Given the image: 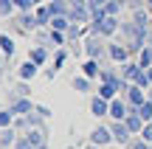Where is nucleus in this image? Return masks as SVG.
<instances>
[{
  "label": "nucleus",
  "mask_w": 152,
  "mask_h": 149,
  "mask_svg": "<svg viewBox=\"0 0 152 149\" xmlns=\"http://www.w3.org/2000/svg\"><path fill=\"white\" fill-rule=\"evenodd\" d=\"M121 79L130 82V84H138V87H149L147 68H141L138 62H124V68H121Z\"/></svg>",
  "instance_id": "obj_1"
},
{
  "label": "nucleus",
  "mask_w": 152,
  "mask_h": 149,
  "mask_svg": "<svg viewBox=\"0 0 152 149\" xmlns=\"http://www.w3.org/2000/svg\"><path fill=\"white\" fill-rule=\"evenodd\" d=\"M121 28V23H118V17H102V20H93V31L99 34V37H113L115 31Z\"/></svg>",
  "instance_id": "obj_2"
},
{
  "label": "nucleus",
  "mask_w": 152,
  "mask_h": 149,
  "mask_svg": "<svg viewBox=\"0 0 152 149\" xmlns=\"http://www.w3.org/2000/svg\"><path fill=\"white\" fill-rule=\"evenodd\" d=\"M85 51H87V56H90V59H99V62L107 56V48H104V42H102V37H99V34L85 37Z\"/></svg>",
  "instance_id": "obj_3"
},
{
  "label": "nucleus",
  "mask_w": 152,
  "mask_h": 149,
  "mask_svg": "<svg viewBox=\"0 0 152 149\" xmlns=\"http://www.w3.org/2000/svg\"><path fill=\"white\" fill-rule=\"evenodd\" d=\"M121 93H124V101L132 107V110H138V107L147 101V99H144V87H138V84H127Z\"/></svg>",
  "instance_id": "obj_4"
},
{
  "label": "nucleus",
  "mask_w": 152,
  "mask_h": 149,
  "mask_svg": "<svg viewBox=\"0 0 152 149\" xmlns=\"http://www.w3.org/2000/svg\"><path fill=\"white\" fill-rule=\"evenodd\" d=\"M110 132H113L115 144H130V138H132V132L127 129L124 121H113V124H110Z\"/></svg>",
  "instance_id": "obj_5"
},
{
  "label": "nucleus",
  "mask_w": 152,
  "mask_h": 149,
  "mask_svg": "<svg viewBox=\"0 0 152 149\" xmlns=\"http://www.w3.org/2000/svg\"><path fill=\"white\" fill-rule=\"evenodd\" d=\"M90 144L96 146H110L113 144V132H110V127H96L90 132Z\"/></svg>",
  "instance_id": "obj_6"
},
{
  "label": "nucleus",
  "mask_w": 152,
  "mask_h": 149,
  "mask_svg": "<svg viewBox=\"0 0 152 149\" xmlns=\"http://www.w3.org/2000/svg\"><path fill=\"white\" fill-rule=\"evenodd\" d=\"M34 101L31 99H17V101H11L9 104V110L14 113V118H23V116H28V113H34Z\"/></svg>",
  "instance_id": "obj_7"
},
{
  "label": "nucleus",
  "mask_w": 152,
  "mask_h": 149,
  "mask_svg": "<svg viewBox=\"0 0 152 149\" xmlns=\"http://www.w3.org/2000/svg\"><path fill=\"white\" fill-rule=\"evenodd\" d=\"M127 116H130V107L124 104V99L115 96V99L110 101V118H113V121H124Z\"/></svg>",
  "instance_id": "obj_8"
},
{
  "label": "nucleus",
  "mask_w": 152,
  "mask_h": 149,
  "mask_svg": "<svg viewBox=\"0 0 152 149\" xmlns=\"http://www.w3.org/2000/svg\"><path fill=\"white\" fill-rule=\"evenodd\" d=\"M90 113H93L96 118L110 116V101L104 99V96H93V99H90Z\"/></svg>",
  "instance_id": "obj_9"
},
{
  "label": "nucleus",
  "mask_w": 152,
  "mask_h": 149,
  "mask_svg": "<svg viewBox=\"0 0 152 149\" xmlns=\"http://www.w3.org/2000/svg\"><path fill=\"white\" fill-rule=\"evenodd\" d=\"M107 56H110L113 62H121V65H124V62H127V56H130V48H127V45L113 42V45H107Z\"/></svg>",
  "instance_id": "obj_10"
},
{
  "label": "nucleus",
  "mask_w": 152,
  "mask_h": 149,
  "mask_svg": "<svg viewBox=\"0 0 152 149\" xmlns=\"http://www.w3.org/2000/svg\"><path fill=\"white\" fill-rule=\"evenodd\" d=\"M26 138L31 141L37 149H45V127H28L26 129Z\"/></svg>",
  "instance_id": "obj_11"
},
{
  "label": "nucleus",
  "mask_w": 152,
  "mask_h": 149,
  "mask_svg": "<svg viewBox=\"0 0 152 149\" xmlns=\"http://www.w3.org/2000/svg\"><path fill=\"white\" fill-rule=\"evenodd\" d=\"M14 23H17L20 28H23V31H34V28H39L31 11H20V14H14Z\"/></svg>",
  "instance_id": "obj_12"
},
{
  "label": "nucleus",
  "mask_w": 152,
  "mask_h": 149,
  "mask_svg": "<svg viewBox=\"0 0 152 149\" xmlns=\"http://www.w3.org/2000/svg\"><path fill=\"white\" fill-rule=\"evenodd\" d=\"M124 124H127V129H130L132 135H138V132H141V129H144V124H147V121H144V118L138 116L135 110H130V116L124 118Z\"/></svg>",
  "instance_id": "obj_13"
},
{
  "label": "nucleus",
  "mask_w": 152,
  "mask_h": 149,
  "mask_svg": "<svg viewBox=\"0 0 152 149\" xmlns=\"http://www.w3.org/2000/svg\"><path fill=\"white\" fill-rule=\"evenodd\" d=\"M68 9H71V3H68V0H51V3H48L51 17H68Z\"/></svg>",
  "instance_id": "obj_14"
},
{
  "label": "nucleus",
  "mask_w": 152,
  "mask_h": 149,
  "mask_svg": "<svg viewBox=\"0 0 152 149\" xmlns=\"http://www.w3.org/2000/svg\"><path fill=\"white\" fill-rule=\"evenodd\" d=\"M28 59H31L34 65H45V62H48V48H45V45H34Z\"/></svg>",
  "instance_id": "obj_15"
},
{
  "label": "nucleus",
  "mask_w": 152,
  "mask_h": 149,
  "mask_svg": "<svg viewBox=\"0 0 152 149\" xmlns=\"http://www.w3.org/2000/svg\"><path fill=\"white\" fill-rule=\"evenodd\" d=\"M37 68H39V65H34V62L28 59V62H23V65H20V71H17V73H20L23 82H31V79L37 76Z\"/></svg>",
  "instance_id": "obj_16"
},
{
  "label": "nucleus",
  "mask_w": 152,
  "mask_h": 149,
  "mask_svg": "<svg viewBox=\"0 0 152 149\" xmlns=\"http://www.w3.org/2000/svg\"><path fill=\"white\" fill-rule=\"evenodd\" d=\"M34 20H37V25H39V28H42V25H51V20H54V17H51L48 6H39V9L34 11Z\"/></svg>",
  "instance_id": "obj_17"
},
{
  "label": "nucleus",
  "mask_w": 152,
  "mask_h": 149,
  "mask_svg": "<svg viewBox=\"0 0 152 149\" xmlns=\"http://www.w3.org/2000/svg\"><path fill=\"white\" fill-rule=\"evenodd\" d=\"M118 90H121L118 84H110V82H102V84H99V96H104V99H107V101H113Z\"/></svg>",
  "instance_id": "obj_18"
},
{
  "label": "nucleus",
  "mask_w": 152,
  "mask_h": 149,
  "mask_svg": "<svg viewBox=\"0 0 152 149\" xmlns=\"http://www.w3.org/2000/svg\"><path fill=\"white\" fill-rule=\"evenodd\" d=\"M93 79L90 76H85V73H82V76H73V90H79V93H90V87H93Z\"/></svg>",
  "instance_id": "obj_19"
},
{
  "label": "nucleus",
  "mask_w": 152,
  "mask_h": 149,
  "mask_svg": "<svg viewBox=\"0 0 152 149\" xmlns=\"http://www.w3.org/2000/svg\"><path fill=\"white\" fill-rule=\"evenodd\" d=\"M82 73L90 79H96L99 73H102V68H99V59H85V65H82Z\"/></svg>",
  "instance_id": "obj_20"
},
{
  "label": "nucleus",
  "mask_w": 152,
  "mask_h": 149,
  "mask_svg": "<svg viewBox=\"0 0 152 149\" xmlns=\"http://www.w3.org/2000/svg\"><path fill=\"white\" fill-rule=\"evenodd\" d=\"M130 20L135 23L138 28H144V31L149 28V17H147V11H144V9H135V11H132V17H130Z\"/></svg>",
  "instance_id": "obj_21"
},
{
  "label": "nucleus",
  "mask_w": 152,
  "mask_h": 149,
  "mask_svg": "<svg viewBox=\"0 0 152 149\" xmlns=\"http://www.w3.org/2000/svg\"><path fill=\"white\" fill-rule=\"evenodd\" d=\"M17 144V135H14V129H0V146L3 149H9V146H14Z\"/></svg>",
  "instance_id": "obj_22"
},
{
  "label": "nucleus",
  "mask_w": 152,
  "mask_h": 149,
  "mask_svg": "<svg viewBox=\"0 0 152 149\" xmlns=\"http://www.w3.org/2000/svg\"><path fill=\"white\" fill-rule=\"evenodd\" d=\"M138 65L141 68H152V45H144L138 51Z\"/></svg>",
  "instance_id": "obj_23"
},
{
  "label": "nucleus",
  "mask_w": 152,
  "mask_h": 149,
  "mask_svg": "<svg viewBox=\"0 0 152 149\" xmlns=\"http://www.w3.org/2000/svg\"><path fill=\"white\" fill-rule=\"evenodd\" d=\"M0 51H3L6 56H11V54H14V39H11L9 34H0Z\"/></svg>",
  "instance_id": "obj_24"
},
{
  "label": "nucleus",
  "mask_w": 152,
  "mask_h": 149,
  "mask_svg": "<svg viewBox=\"0 0 152 149\" xmlns=\"http://www.w3.org/2000/svg\"><path fill=\"white\" fill-rule=\"evenodd\" d=\"M135 113H138V116L144 118V121H152V99H147V101H144V104L138 107Z\"/></svg>",
  "instance_id": "obj_25"
},
{
  "label": "nucleus",
  "mask_w": 152,
  "mask_h": 149,
  "mask_svg": "<svg viewBox=\"0 0 152 149\" xmlns=\"http://www.w3.org/2000/svg\"><path fill=\"white\" fill-rule=\"evenodd\" d=\"M11 121H14V113H11L9 107H6V110H0V129H9Z\"/></svg>",
  "instance_id": "obj_26"
},
{
  "label": "nucleus",
  "mask_w": 152,
  "mask_h": 149,
  "mask_svg": "<svg viewBox=\"0 0 152 149\" xmlns=\"http://www.w3.org/2000/svg\"><path fill=\"white\" fill-rule=\"evenodd\" d=\"M51 28H54V31H68V28H71V20H68V17H54V20H51Z\"/></svg>",
  "instance_id": "obj_27"
},
{
  "label": "nucleus",
  "mask_w": 152,
  "mask_h": 149,
  "mask_svg": "<svg viewBox=\"0 0 152 149\" xmlns=\"http://www.w3.org/2000/svg\"><path fill=\"white\" fill-rule=\"evenodd\" d=\"M121 6H124V3H118V0H107V3H104V14H110V17H118Z\"/></svg>",
  "instance_id": "obj_28"
},
{
  "label": "nucleus",
  "mask_w": 152,
  "mask_h": 149,
  "mask_svg": "<svg viewBox=\"0 0 152 149\" xmlns=\"http://www.w3.org/2000/svg\"><path fill=\"white\" fill-rule=\"evenodd\" d=\"M14 0H0V17H11L14 14Z\"/></svg>",
  "instance_id": "obj_29"
},
{
  "label": "nucleus",
  "mask_w": 152,
  "mask_h": 149,
  "mask_svg": "<svg viewBox=\"0 0 152 149\" xmlns=\"http://www.w3.org/2000/svg\"><path fill=\"white\" fill-rule=\"evenodd\" d=\"M68 39V31H54V28H51V42L54 45H62Z\"/></svg>",
  "instance_id": "obj_30"
},
{
  "label": "nucleus",
  "mask_w": 152,
  "mask_h": 149,
  "mask_svg": "<svg viewBox=\"0 0 152 149\" xmlns=\"http://www.w3.org/2000/svg\"><path fill=\"white\" fill-rule=\"evenodd\" d=\"M65 59H68V54L59 48V51H56V56H54V71H59V68L65 65Z\"/></svg>",
  "instance_id": "obj_31"
},
{
  "label": "nucleus",
  "mask_w": 152,
  "mask_h": 149,
  "mask_svg": "<svg viewBox=\"0 0 152 149\" xmlns=\"http://www.w3.org/2000/svg\"><path fill=\"white\" fill-rule=\"evenodd\" d=\"M130 149H152V144L144 138H135V141H130Z\"/></svg>",
  "instance_id": "obj_32"
},
{
  "label": "nucleus",
  "mask_w": 152,
  "mask_h": 149,
  "mask_svg": "<svg viewBox=\"0 0 152 149\" xmlns=\"http://www.w3.org/2000/svg\"><path fill=\"white\" fill-rule=\"evenodd\" d=\"M14 149H37V146H34L31 141H28L26 135H23V138H17V144H14Z\"/></svg>",
  "instance_id": "obj_33"
},
{
  "label": "nucleus",
  "mask_w": 152,
  "mask_h": 149,
  "mask_svg": "<svg viewBox=\"0 0 152 149\" xmlns=\"http://www.w3.org/2000/svg\"><path fill=\"white\" fill-rule=\"evenodd\" d=\"M14 6L20 11H31V6H34V0H14Z\"/></svg>",
  "instance_id": "obj_34"
},
{
  "label": "nucleus",
  "mask_w": 152,
  "mask_h": 149,
  "mask_svg": "<svg viewBox=\"0 0 152 149\" xmlns=\"http://www.w3.org/2000/svg\"><path fill=\"white\" fill-rule=\"evenodd\" d=\"M34 110H37V113H39V116H42V118H48V116H51V110H48V107H39V104H37V107H34Z\"/></svg>",
  "instance_id": "obj_35"
},
{
  "label": "nucleus",
  "mask_w": 152,
  "mask_h": 149,
  "mask_svg": "<svg viewBox=\"0 0 152 149\" xmlns=\"http://www.w3.org/2000/svg\"><path fill=\"white\" fill-rule=\"evenodd\" d=\"M147 79H149V87H152V68H147Z\"/></svg>",
  "instance_id": "obj_36"
},
{
  "label": "nucleus",
  "mask_w": 152,
  "mask_h": 149,
  "mask_svg": "<svg viewBox=\"0 0 152 149\" xmlns=\"http://www.w3.org/2000/svg\"><path fill=\"white\" fill-rule=\"evenodd\" d=\"M87 149H102V146H96V144H90V146H87Z\"/></svg>",
  "instance_id": "obj_37"
},
{
  "label": "nucleus",
  "mask_w": 152,
  "mask_h": 149,
  "mask_svg": "<svg viewBox=\"0 0 152 149\" xmlns=\"http://www.w3.org/2000/svg\"><path fill=\"white\" fill-rule=\"evenodd\" d=\"M118 3H127V0H118Z\"/></svg>",
  "instance_id": "obj_38"
},
{
  "label": "nucleus",
  "mask_w": 152,
  "mask_h": 149,
  "mask_svg": "<svg viewBox=\"0 0 152 149\" xmlns=\"http://www.w3.org/2000/svg\"><path fill=\"white\" fill-rule=\"evenodd\" d=\"M0 149H3V146H0Z\"/></svg>",
  "instance_id": "obj_39"
},
{
  "label": "nucleus",
  "mask_w": 152,
  "mask_h": 149,
  "mask_svg": "<svg viewBox=\"0 0 152 149\" xmlns=\"http://www.w3.org/2000/svg\"><path fill=\"white\" fill-rule=\"evenodd\" d=\"M149 45H152V42H149Z\"/></svg>",
  "instance_id": "obj_40"
}]
</instances>
